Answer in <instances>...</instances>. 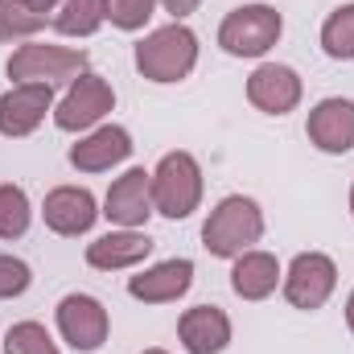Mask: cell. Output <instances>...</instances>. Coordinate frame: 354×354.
<instances>
[{"instance_id":"1","label":"cell","mask_w":354,"mask_h":354,"mask_svg":"<svg viewBox=\"0 0 354 354\" xmlns=\"http://www.w3.org/2000/svg\"><path fill=\"white\" fill-rule=\"evenodd\" d=\"M264 239V210L248 194H227L202 223V248L214 260H235Z\"/></svg>"},{"instance_id":"2","label":"cell","mask_w":354,"mask_h":354,"mask_svg":"<svg viewBox=\"0 0 354 354\" xmlns=\"http://www.w3.org/2000/svg\"><path fill=\"white\" fill-rule=\"evenodd\" d=\"M198 66V33L185 25V21H174V25H161L153 29L140 46H136V71L149 79V83H181L189 79Z\"/></svg>"},{"instance_id":"3","label":"cell","mask_w":354,"mask_h":354,"mask_svg":"<svg viewBox=\"0 0 354 354\" xmlns=\"http://www.w3.org/2000/svg\"><path fill=\"white\" fill-rule=\"evenodd\" d=\"M4 71H8L12 83H46V87L66 83L71 87L87 71V50L54 46V41H25L8 54Z\"/></svg>"},{"instance_id":"4","label":"cell","mask_w":354,"mask_h":354,"mask_svg":"<svg viewBox=\"0 0 354 354\" xmlns=\"http://www.w3.org/2000/svg\"><path fill=\"white\" fill-rule=\"evenodd\" d=\"M198 202H202V165H198V157L185 153V149L165 153L157 161V169H153V206H157V214L181 223V218H189L198 210Z\"/></svg>"},{"instance_id":"5","label":"cell","mask_w":354,"mask_h":354,"mask_svg":"<svg viewBox=\"0 0 354 354\" xmlns=\"http://www.w3.org/2000/svg\"><path fill=\"white\" fill-rule=\"evenodd\" d=\"M280 33H284V17L272 4H239L223 17L218 46L231 58H264L280 41Z\"/></svg>"},{"instance_id":"6","label":"cell","mask_w":354,"mask_h":354,"mask_svg":"<svg viewBox=\"0 0 354 354\" xmlns=\"http://www.w3.org/2000/svg\"><path fill=\"white\" fill-rule=\"evenodd\" d=\"M338 288V264L326 256V252H301L292 256V264L284 268V280H280V292L292 309L301 313H313L322 309Z\"/></svg>"},{"instance_id":"7","label":"cell","mask_w":354,"mask_h":354,"mask_svg":"<svg viewBox=\"0 0 354 354\" xmlns=\"http://www.w3.org/2000/svg\"><path fill=\"white\" fill-rule=\"evenodd\" d=\"M107 111H115V91H111V83L103 75H95V71H83L66 87V95L54 103V124L62 132H91V128L103 124Z\"/></svg>"},{"instance_id":"8","label":"cell","mask_w":354,"mask_h":354,"mask_svg":"<svg viewBox=\"0 0 354 354\" xmlns=\"http://www.w3.org/2000/svg\"><path fill=\"white\" fill-rule=\"evenodd\" d=\"M54 317H58V334H62V342H71L79 354H91V351H99V346L107 342L111 317H107L103 301L91 297V292H66V297L58 301Z\"/></svg>"},{"instance_id":"9","label":"cell","mask_w":354,"mask_h":354,"mask_svg":"<svg viewBox=\"0 0 354 354\" xmlns=\"http://www.w3.org/2000/svg\"><path fill=\"white\" fill-rule=\"evenodd\" d=\"M157 214L153 206V174L149 169H128L107 185L103 198V218L124 227V231H145V223Z\"/></svg>"},{"instance_id":"10","label":"cell","mask_w":354,"mask_h":354,"mask_svg":"<svg viewBox=\"0 0 354 354\" xmlns=\"http://www.w3.org/2000/svg\"><path fill=\"white\" fill-rule=\"evenodd\" d=\"M50 111H54V87H46V83H12L0 95V136H8V140L33 136Z\"/></svg>"},{"instance_id":"11","label":"cell","mask_w":354,"mask_h":354,"mask_svg":"<svg viewBox=\"0 0 354 354\" xmlns=\"http://www.w3.org/2000/svg\"><path fill=\"white\" fill-rule=\"evenodd\" d=\"M305 136L317 153L346 157L354 149V99H342V95L322 99L305 120Z\"/></svg>"},{"instance_id":"12","label":"cell","mask_w":354,"mask_h":354,"mask_svg":"<svg viewBox=\"0 0 354 354\" xmlns=\"http://www.w3.org/2000/svg\"><path fill=\"white\" fill-rule=\"evenodd\" d=\"M301 95H305V83L292 66L284 62H260L248 79V103L264 115H288L301 107Z\"/></svg>"},{"instance_id":"13","label":"cell","mask_w":354,"mask_h":354,"mask_svg":"<svg viewBox=\"0 0 354 354\" xmlns=\"http://www.w3.org/2000/svg\"><path fill=\"white\" fill-rule=\"evenodd\" d=\"M99 214H103V210H99V202H95V194H91L87 185H58V189H50L46 202H41L46 227H50L54 235H62V239L87 235Z\"/></svg>"},{"instance_id":"14","label":"cell","mask_w":354,"mask_h":354,"mask_svg":"<svg viewBox=\"0 0 354 354\" xmlns=\"http://www.w3.org/2000/svg\"><path fill=\"white\" fill-rule=\"evenodd\" d=\"M132 157V132L120 124H99L83 140L71 145V165L79 174H107L111 165Z\"/></svg>"},{"instance_id":"15","label":"cell","mask_w":354,"mask_h":354,"mask_svg":"<svg viewBox=\"0 0 354 354\" xmlns=\"http://www.w3.org/2000/svg\"><path fill=\"white\" fill-rule=\"evenodd\" d=\"M189 284H194V260H161V264L128 276V297L145 305H169L189 292Z\"/></svg>"},{"instance_id":"16","label":"cell","mask_w":354,"mask_h":354,"mask_svg":"<svg viewBox=\"0 0 354 354\" xmlns=\"http://www.w3.org/2000/svg\"><path fill=\"white\" fill-rule=\"evenodd\" d=\"M177 338L189 354H223L231 346V317L218 305H194L177 317Z\"/></svg>"},{"instance_id":"17","label":"cell","mask_w":354,"mask_h":354,"mask_svg":"<svg viewBox=\"0 0 354 354\" xmlns=\"http://www.w3.org/2000/svg\"><path fill=\"white\" fill-rule=\"evenodd\" d=\"M153 256V239L145 231H107L99 235L95 243H87V264L95 272H124V268H136Z\"/></svg>"},{"instance_id":"18","label":"cell","mask_w":354,"mask_h":354,"mask_svg":"<svg viewBox=\"0 0 354 354\" xmlns=\"http://www.w3.org/2000/svg\"><path fill=\"white\" fill-rule=\"evenodd\" d=\"M280 280H284V268H280V260L272 252H256L252 248V252L235 256V264H231V288L243 301H268L280 288Z\"/></svg>"},{"instance_id":"19","label":"cell","mask_w":354,"mask_h":354,"mask_svg":"<svg viewBox=\"0 0 354 354\" xmlns=\"http://www.w3.org/2000/svg\"><path fill=\"white\" fill-rule=\"evenodd\" d=\"M107 21V0H62L50 17V25L62 37H91Z\"/></svg>"},{"instance_id":"20","label":"cell","mask_w":354,"mask_h":354,"mask_svg":"<svg viewBox=\"0 0 354 354\" xmlns=\"http://www.w3.org/2000/svg\"><path fill=\"white\" fill-rule=\"evenodd\" d=\"M322 50L334 62H354V4H342L322 25Z\"/></svg>"},{"instance_id":"21","label":"cell","mask_w":354,"mask_h":354,"mask_svg":"<svg viewBox=\"0 0 354 354\" xmlns=\"http://www.w3.org/2000/svg\"><path fill=\"white\" fill-rule=\"evenodd\" d=\"M46 12H37L29 0H0V41H25L37 29H46Z\"/></svg>"},{"instance_id":"22","label":"cell","mask_w":354,"mask_h":354,"mask_svg":"<svg viewBox=\"0 0 354 354\" xmlns=\"http://www.w3.org/2000/svg\"><path fill=\"white\" fill-rule=\"evenodd\" d=\"M33 223V206H29V194L12 181L0 185V239H21Z\"/></svg>"},{"instance_id":"23","label":"cell","mask_w":354,"mask_h":354,"mask_svg":"<svg viewBox=\"0 0 354 354\" xmlns=\"http://www.w3.org/2000/svg\"><path fill=\"white\" fill-rule=\"evenodd\" d=\"M4 354H62L41 322H17L4 334Z\"/></svg>"},{"instance_id":"24","label":"cell","mask_w":354,"mask_h":354,"mask_svg":"<svg viewBox=\"0 0 354 354\" xmlns=\"http://www.w3.org/2000/svg\"><path fill=\"white\" fill-rule=\"evenodd\" d=\"M157 12V0H107V21L124 33H136L153 21Z\"/></svg>"},{"instance_id":"25","label":"cell","mask_w":354,"mask_h":354,"mask_svg":"<svg viewBox=\"0 0 354 354\" xmlns=\"http://www.w3.org/2000/svg\"><path fill=\"white\" fill-rule=\"evenodd\" d=\"M33 284V272L25 260L17 256H0V301H12V297H25Z\"/></svg>"},{"instance_id":"26","label":"cell","mask_w":354,"mask_h":354,"mask_svg":"<svg viewBox=\"0 0 354 354\" xmlns=\"http://www.w3.org/2000/svg\"><path fill=\"white\" fill-rule=\"evenodd\" d=\"M157 4H161L174 21H185L189 12H198V4H202V0H157Z\"/></svg>"},{"instance_id":"27","label":"cell","mask_w":354,"mask_h":354,"mask_svg":"<svg viewBox=\"0 0 354 354\" xmlns=\"http://www.w3.org/2000/svg\"><path fill=\"white\" fill-rule=\"evenodd\" d=\"M29 4H33L37 12H46V17H54V8H58L62 0H29Z\"/></svg>"},{"instance_id":"28","label":"cell","mask_w":354,"mask_h":354,"mask_svg":"<svg viewBox=\"0 0 354 354\" xmlns=\"http://www.w3.org/2000/svg\"><path fill=\"white\" fill-rule=\"evenodd\" d=\"M346 326H351V334H354V292L346 297Z\"/></svg>"},{"instance_id":"29","label":"cell","mask_w":354,"mask_h":354,"mask_svg":"<svg viewBox=\"0 0 354 354\" xmlns=\"http://www.w3.org/2000/svg\"><path fill=\"white\" fill-rule=\"evenodd\" d=\"M351 218H354V185H351Z\"/></svg>"},{"instance_id":"30","label":"cell","mask_w":354,"mask_h":354,"mask_svg":"<svg viewBox=\"0 0 354 354\" xmlns=\"http://www.w3.org/2000/svg\"><path fill=\"white\" fill-rule=\"evenodd\" d=\"M145 354H165V351H157V346H153V351H145Z\"/></svg>"}]
</instances>
